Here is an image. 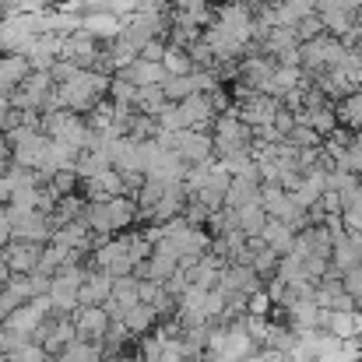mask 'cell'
Instances as JSON below:
<instances>
[{"label":"cell","mask_w":362,"mask_h":362,"mask_svg":"<svg viewBox=\"0 0 362 362\" xmlns=\"http://www.w3.org/2000/svg\"><path fill=\"white\" fill-rule=\"evenodd\" d=\"M211 141H215V158L240 155V151H250V148H253V127H246L236 110H233V113H222V117H215Z\"/></svg>","instance_id":"obj_1"},{"label":"cell","mask_w":362,"mask_h":362,"mask_svg":"<svg viewBox=\"0 0 362 362\" xmlns=\"http://www.w3.org/2000/svg\"><path fill=\"white\" fill-rule=\"evenodd\" d=\"M313 303H317L320 310H327V313H349V310H359V303L345 292V281H341V274H338L334 267L327 271L324 281H317V296H313Z\"/></svg>","instance_id":"obj_2"},{"label":"cell","mask_w":362,"mask_h":362,"mask_svg":"<svg viewBox=\"0 0 362 362\" xmlns=\"http://www.w3.org/2000/svg\"><path fill=\"white\" fill-rule=\"evenodd\" d=\"M176 155H180L187 165H204V162H215V141H211V134L180 130V134H176Z\"/></svg>","instance_id":"obj_3"},{"label":"cell","mask_w":362,"mask_h":362,"mask_svg":"<svg viewBox=\"0 0 362 362\" xmlns=\"http://www.w3.org/2000/svg\"><path fill=\"white\" fill-rule=\"evenodd\" d=\"M285 106H281V99H274V95H250V99H243L236 103V113H240V120L246 127H267V123H274V117L281 113Z\"/></svg>","instance_id":"obj_4"},{"label":"cell","mask_w":362,"mask_h":362,"mask_svg":"<svg viewBox=\"0 0 362 362\" xmlns=\"http://www.w3.org/2000/svg\"><path fill=\"white\" fill-rule=\"evenodd\" d=\"M110 313L103 310V306H81L78 313H74V327H78V341H92V345H99L103 338H106V331H110Z\"/></svg>","instance_id":"obj_5"},{"label":"cell","mask_w":362,"mask_h":362,"mask_svg":"<svg viewBox=\"0 0 362 362\" xmlns=\"http://www.w3.org/2000/svg\"><path fill=\"white\" fill-rule=\"evenodd\" d=\"M218 288H222L226 296H233V292L253 296V292H260V288H267V285L260 281V274H257L253 267H246V264H229V267L222 271V278H218Z\"/></svg>","instance_id":"obj_6"},{"label":"cell","mask_w":362,"mask_h":362,"mask_svg":"<svg viewBox=\"0 0 362 362\" xmlns=\"http://www.w3.org/2000/svg\"><path fill=\"white\" fill-rule=\"evenodd\" d=\"M39 260H42V246L39 243L14 240L4 250V264L11 267V274H32V271H39Z\"/></svg>","instance_id":"obj_7"},{"label":"cell","mask_w":362,"mask_h":362,"mask_svg":"<svg viewBox=\"0 0 362 362\" xmlns=\"http://www.w3.org/2000/svg\"><path fill=\"white\" fill-rule=\"evenodd\" d=\"M49 148H53V137L35 134L28 144H21V148L11 151V162H14V165H25V169H42L46 158H49Z\"/></svg>","instance_id":"obj_8"},{"label":"cell","mask_w":362,"mask_h":362,"mask_svg":"<svg viewBox=\"0 0 362 362\" xmlns=\"http://www.w3.org/2000/svg\"><path fill=\"white\" fill-rule=\"evenodd\" d=\"M32 74L28 57H0V95H11L14 88H21Z\"/></svg>","instance_id":"obj_9"},{"label":"cell","mask_w":362,"mask_h":362,"mask_svg":"<svg viewBox=\"0 0 362 362\" xmlns=\"http://www.w3.org/2000/svg\"><path fill=\"white\" fill-rule=\"evenodd\" d=\"M110 296H113V278H110L106 271H92V274H88V281L78 288L81 306H106V303H110Z\"/></svg>","instance_id":"obj_10"},{"label":"cell","mask_w":362,"mask_h":362,"mask_svg":"<svg viewBox=\"0 0 362 362\" xmlns=\"http://www.w3.org/2000/svg\"><path fill=\"white\" fill-rule=\"evenodd\" d=\"M324 331L338 341H356L362 338V313L359 310H349V313H327V324Z\"/></svg>","instance_id":"obj_11"},{"label":"cell","mask_w":362,"mask_h":362,"mask_svg":"<svg viewBox=\"0 0 362 362\" xmlns=\"http://www.w3.org/2000/svg\"><path fill=\"white\" fill-rule=\"evenodd\" d=\"M296 229L288 226V222H278V218H267V226H264V233H260V240L267 243L278 257H288L292 250H296Z\"/></svg>","instance_id":"obj_12"},{"label":"cell","mask_w":362,"mask_h":362,"mask_svg":"<svg viewBox=\"0 0 362 362\" xmlns=\"http://www.w3.org/2000/svg\"><path fill=\"white\" fill-rule=\"evenodd\" d=\"M106 211H110V222H113V233H127L130 226H137L141 222V208H137V201L134 197H110L106 201Z\"/></svg>","instance_id":"obj_13"},{"label":"cell","mask_w":362,"mask_h":362,"mask_svg":"<svg viewBox=\"0 0 362 362\" xmlns=\"http://www.w3.org/2000/svg\"><path fill=\"white\" fill-rule=\"evenodd\" d=\"M85 32L95 35L99 42H113V39H120L123 21L113 11H110V14H85Z\"/></svg>","instance_id":"obj_14"},{"label":"cell","mask_w":362,"mask_h":362,"mask_svg":"<svg viewBox=\"0 0 362 362\" xmlns=\"http://www.w3.org/2000/svg\"><path fill=\"white\" fill-rule=\"evenodd\" d=\"M85 204H88V197H81V194H67V197H60L57 201V208H53V226L57 229H64V226H71V222H81L85 218Z\"/></svg>","instance_id":"obj_15"},{"label":"cell","mask_w":362,"mask_h":362,"mask_svg":"<svg viewBox=\"0 0 362 362\" xmlns=\"http://www.w3.org/2000/svg\"><path fill=\"white\" fill-rule=\"evenodd\" d=\"M158 313H155V306H134V310H127V317H123V324H127V331L134 334V338H144V334H151L155 327H158Z\"/></svg>","instance_id":"obj_16"},{"label":"cell","mask_w":362,"mask_h":362,"mask_svg":"<svg viewBox=\"0 0 362 362\" xmlns=\"http://www.w3.org/2000/svg\"><path fill=\"white\" fill-rule=\"evenodd\" d=\"M162 67H165V74H169V78H187V74H194V71H197V64H194L190 49H180V46H169V49H165Z\"/></svg>","instance_id":"obj_17"},{"label":"cell","mask_w":362,"mask_h":362,"mask_svg":"<svg viewBox=\"0 0 362 362\" xmlns=\"http://www.w3.org/2000/svg\"><path fill=\"white\" fill-rule=\"evenodd\" d=\"M169 106V99H165V92H162V85H151V88H141L137 92V103H134V110L141 113V117H158L162 110Z\"/></svg>","instance_id":"obj_18"},{"label":"cell","mask_w":362,"mask_h":362,"mask_svg":"<svg viewBox=\"0 0 362 362\" xmlns=\"http://www.w3.org/2000/svg\"><path fill=\"white\" fill-rule=\"evenodd\" d=\"M165 190H169V183H162V180H144L141 194L134 197V201H137V208H141V222H148V215H151V211H155V204L165 197Z\"/></svg>","instance_id":"obj_19"},{"label":"cell","mask_w":362,"mask_h":362,"mask_svg":"<svg viewBox=\"0 0 362 362\" xmlns=\"http://www.w3.org/2000/svg\"><path fill=\"white\" fill-rule=\"evenodd\" d=\"M236 215H240V233L246 240H257V236L264 233V226H267V211H264L260 204H246Z\"/></svg>","instance_id":"obj_20"},{"label":"cell","mask_w":362,"mask_h":362,"mask_svg":"<svg viewBox=\"0 0 362 362\" xmlns=\"http://www.w3.org/2000/svg\"><path fill=\"white\" fill-rule=\"evenodd\" d=\"M320 18H324L327 35H334V39H345L349 32H356V14H352V11H327V14H320Z\"/></svg>","instance_id":"obj_21"},{"label":"cell","mask_w":362,"mask_h":362,"mask_svg":"<svg viewBox=\"0 0 362 362\" xmlns=\"http://www.w3.org/2000/svg\"><path fill=\"white\" fill-rule=\"evenodd\" d=\"M296 35H299V42H310V39H320V35H327V28H324V18H320V14H306V18H299V25H296Z\"/></svg>","instance_id":"obj_22"},{"label":"cell","mask_w":362,"mask_h":362,"mask_svg":"<svg viewBox=\"0 0 362 362\" xmlns=\"http://www.w3.org/2000/svg\"><path fill=\"white\" fill-rule=\"evenodd\" d=\"M288 141H292L299 151H303V148H324V137H320L313 127H303V123H296V127H292Z\"/></svg>","instance_id":"obj_23"},{"label":"cell","mask_w":362,"mask_h":362,"mask_svg":"<svg viewBox=\"0 0 362 362\" xmlns=\"http://www.w3.org/2000/svg\"><path fill=\"white\" fill-rule=\"evenodd\" d=\"M4 288H7L18 303H32V299H35V292H32V278H28V274H11Z\"/></svg>","instance_id":"obj_24"},{"label":"cell","mask_w":362,"mask_h":362,"mask_svg":"<svg viewBox=\"0 0 362 362\" xmlns=\"http://www.w3.org/2000/svg\"><path fill=\"white\" fill-rule=\"evenodd\" d=\"M137 85H130V81H120V78H113V88H110V99L117 103V106H130L134 110V103H137Z\"/></svg>","instance_id":"obj_25"},{"label":"cell","mask_w":362,"mask_h":362,"mask_svg":"<svg viewBox=\"0 0 362 362\" xmlns=\"http://www.w3.org/2000/svg\"><path fill=\"white\" fill-rule=\"evenodd\" d=\"M271 310H274V303H271L267 288H260V292H253V296L246 299V313H250V317H271Z\"/></svg>","instance_id":"obj_26"},{"label":"cell","mask_w":362,"mask_h":362,"mask_svg":"<svg viewBox=\"0 0 362 362\" xmlns=\"http://www.w3.org/2000/svg\"><path fill=\"white\" fill-rule=\"evenodd\" d=\"M7 359L11 362H46V349L42 345H35V341H28V345H21V349H14V352H7Z\"/></svg>","instance_id":"obj_27"},{"label":"cell","mask_w":362,"mask_h":362,"mask_svg":"<svg viewBox=\"0 0 362 362\" xmlns=\"http://www.w3.org/2000/svg\"><path fill=\"white\" fill-rule=\"evenodd\" d=\"M155 120H158V127H162V130H187L183 113H180V103H169V106H165V110H162Z\"/></svg>","instance_id":"obj_28"},{"label":"cell","mask_w":362,"mask_h":362,"mask_svg":"<svg viewBox=\"0 0 362 362\" xmlns=\"http://www.w3.org/2000/svg\"><path fill=\"white\" fill-rule=\"evenodd\" d=\"M78 74H81V67H74V64H67V60H57V64H53V71H49V78H53V85H57V88H60V85H71Z\"/></svg>","instance_id":"obj_29"},{"label":"cell","mask_w":362,"mask_h":362,"mask_svg":"<svg viewBox=\"0 0 362 362\" xmlns=\"http://www.w3.org/2000/svg\"><path fill=\"white\" fill-rule=\"evenodd\" d=\"M165 49H169L165 39H148L144 49H141V60H148V64H162V60H165Z\"/></svg>","instance_id":"obj_30"},{"label":"cell","mask_w":362,"mask_h":362,"mask_svg":"<svg viewBox=\"0 0 362 362\" xmlns=\"http://www.w3.org/2000/svg\"><path fill=\"white\" fill-rule=\"evenodd\" d=\"M35 134H42V130H32V127H14V130H7V148L14 151V148H21V144H28Z\"/></svg>","instance_id":"obj_31"},{"label":"cell","mask_w":362,"mask_h":362,"mask_svg":"<svg viewBox=\"0 0 362 362\" xmlns=\"http://www.w3.org/2000/svg\"><path fill=\"white\" fill-rule=\"evenodd\" d=\"M11 243H14V222H11L7 208L0 204V250H7Z\"/></svg>","instance_id":"obj_32"},{"label":"cell","mask_w":362,"mask_h":362,"mask_svg":"<svg viewBox=\"0 0 362 362\" xmlns=\"http://www.w3.org/2000/svg\"><path fill=\"white\" fill-rule=\"evenodd\" d=\"M28 278H32V292H35V299H39V296H49V288H53V278H49V274L32 271Z\"/></svg>","instance_id":"obj_33"},{"label":"cell","mask_w":362,"mask_h":362,"mask_svg":"<svg viewBox=\"0 0 362 362\" xmlns=\"http://www.w3.org/2000/svg\"><path fill=\"white\" fill-rule=\"evenodd\" d=\"M18 306H25V303H18V299L7 292V288H0V324H4V320H7V317H11Z\"/></svg>","instance_id":"obj_34"},{"label":"cell","mask_w":362,"mask_h":362,"mask_svg":"<svg viewBox=\"0 0 362 362\" xmlns=\"http://www.w3.org/2000/svg\"><path fill=\"white\" fill-rule=\"evenodd\" d=\"M14 190H18V180H14L11 173H4V176H0V204H11Z\"/></svg>","instance_id":"obj_35"},{"label":"cell","mask_w":362,"mask_h":362,"mask_svg":"<svg viewBox=\"0 0 362 362\" xmlns=\"http://www.w3.org/2000/svg\"><path fill=\"white\" fill-rule=\"evenodd\" d=\"M81 11L85 14H110L113 11V0H81Z\"/></svg>","instance_id":"obj_36"},{"label":"cell","mask_w":362,"mask_h":362,"mask_svg":"<svg viewBox=\"0 0 362 362\" xmlns=\"http://www.w3.org/2000/svg\"><path fill=\"white\" fill-rule=\"evenodd\" d=\"M274 127H278V134H281V137H288V134H292V127H296V113L281 110V113L274 117Z\"/></svg>","instance_id":"obj_37"},{"label":"cell","mask_w":362,"mask_h":362,"mask_svg":"<svg viewBox=\"0 0 362 362\" xmlns=\"http://www.w3.org/2000/svg\"><path fill=\"white\" fill-rule=\"evenodd\" d=\"M11 110H14V106H11V95H0V123L11 117Z\"/></svg>","instance_id":"obj_38"},{"label":"cell","mask_w":362,"mask_h":362,"mask_svg":"<svg viewBox=\"0 0 362 362\" xmlns=\"http://www.w3.org/2000/svg\"><path fill=\"white\" fill-rule=\"evenodd\" d=\"M176 11H190V7H197V4H204V0H169Z\"/></svg>","instance_id":"obj_39"},{"label":"cell","mask_w":362,"mask_h":362,"mask_svg":"<svg viewBox=\"0 0 362 362\" xmlns=\"http://www.w3.org/2000/svg\"><path fill=\"white\" fill-rule=\"evenodd\" d=\"M341 4H345V11H352V14L362 11V0H341Z\"/></svg>","instance_id":"obj_40"},{"label":"cell","mask_w":362,"mask_h":362,"mask_svg":"<svg viewBox=\"0 0 362 362\" xmlns=\"http://www.w3.org/2000/svg\"><path fill=\"white\" fill-rule=\"evenodd\" d=\"M0 148H7V130L0 127Z\"/></svg>","instance_id":"obj_41"},{"label":"cell","mask_w":362,"mask_h":362,"mask_svg":"<svg viewBox=\"0 0 362 362\" xmlns=\"http://www.w3.org/2000/svg\"><path fill=\"white\" fill-rule=\"evenodd\" d=\"M0 264H4V250H0Z\"/></svg>","instance_id":"obj_42"},{"label":"cell","mask_w":362,"mask_h":362,"mask_svg":"<svg viewBox=\"0 0 362 362\" xmlns=\"http://www.w3.org/2000/svg\"><path fill=\"white\" fill-rule=\"evenodd\" d=\"M359 313H362V303H359Z\"/></svg>","instance_id":"obj_43"}]
</instances>
